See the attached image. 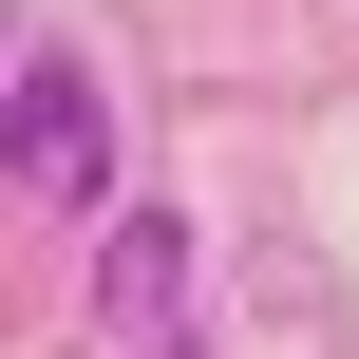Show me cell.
<instances>
[{"label": "cell", "mask_w": 359, "mask_h": 359, "mask_svg": "<svg viewBox=\"0 0 359 359\" xmlns=\"http://www.w3.org/2000/svg\"><path fill=\"white\" fill-rule=\"evenodd\" d=\"M0 170H19L38 208H114V114H95L76 57H19V76H0Z\"/></svg>", "instance_id": "obj_1"}, {"label": "cell", "mask_w": 359, "mask_h": 359, "mask_svg": "<svg viewBox=\"0 0 359 359\" xmlns=\"http://www.w3.org/2000/svg\"><path fill=\"white\" fill-rule=\"evenodd\" d=\"M170 303H189V246L133 208V227H114V341H133V359H170Z\"/></svg>", "instance_id": "obj_2"}]
</instances>
